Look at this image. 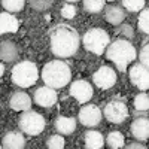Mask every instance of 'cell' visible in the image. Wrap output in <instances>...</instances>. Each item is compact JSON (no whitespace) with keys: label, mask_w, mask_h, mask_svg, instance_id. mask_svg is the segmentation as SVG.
Segmentation results:
<instances>
[{"label":"cell","mask_w":149,"mask_h":149,"mask_svg":"<svg viewBox=\"0 0 149 149\" xmlns=\"http://www.w3.org/2000/svg\"><path fill=\"white\" fill-rule=\"evenodd\" d=\"M51 51L58 58H69L76 54L81 45L79 33L70 26L60 24L51 31Z\"/></svg>","instance_id":"6da1fadb"},{"label":"cell","mask_w":149,"mask_h":149,"mask_svg":"<svg viewBox=\"0 0 149 149\" xmlns=\"http://www.w3.org/2000/svg\"><path fill=\"white\" fill-rule=\"evenodd\" d=\"M106 57L112 63H115L118 70L125 72L128 64L137 58V51H136L134 45L127 39H116L107 46Z\"/></svg>","instance_id":"7a4b0ae2"},{"label":"cell","mask_w":149,"mask_h":149,"mask_svg":"<svg viewBox=\"0 0 149 149\" xmlns=\"http://www.w3.org/2000/svg\"><path fill=\"white\" fill-rule=\"evenodd\" d=\"M42 79L45 85L51 86L54 90H60L66 86L72 79V70L67 63L61 60L48 61L42 69Z\"/></svg>","instance_id":"3957f363"},{"label":"cell","mask_w":149,"mask_h":149,"mask_svg":"<svg viewBox=\"0 0 149 149\" xmlns=\"http://www.w3.org/2000/svg\"><path fill=\"white\" fill-rule=\"evenodd\" d=\"M10 78L17 86L29 88L33 84H36L37 78H39V70H37V66L33 61L26 60V61H21V63H17L12 67Z\"/></svg>","instance_id":"277c9868"},{"label":"cell","mask_w":149,"mask_h":149,"mask_svg":"<svg viewBox=\"0 0 149 149\" xmlns=\"http://www.w3.org/2000/svg\"><path fill=\"white\" fill-rule=\"evenodd\" d=\"M82 43L88 52L102 55L110 45V37L103 29H90L82 36Z\"/></svg>","instance_id":"5b68a950"},{"label":"cell","mask_w":149,"mask_h":149,"mask_svg":"<svg viewBox=\"0 0 149 149\" xmlns=\"http://www.w3.org/2000/svg\"><path fill=\"white\" fill-rule=\"evenodd\" d=\"M18 125L22 133H26L29 136H37L45 130L46 121L40 113L33 112V110H27V112H22L21 113V116L18 119Z\"/></svg>","instance_id":"8992f818"},{"label":"cell","mask_w":149,"mask_h":149,"mask_svg":"<svg viewBox=\"0 0 149 149\" xmlns=\"http://www.w3.org/2000/svg\"><path fill=\"white\" fill-rule=\"evenodd\" d=\"M104 118L112 124H122L128 118V107L124 102L119 100H112L104 106Z\"/></svg>","instance_id":"52a82bcc"},{"label":"cell","mask_w":149,"mask_h":149,"mask_svg":"<svg viewBox=\"0 0 149 149\" xmlns=\"http://www.w3.org/2000/svg\"><path fill=\"white\" fill-rule=\"evenodd\" d=\"M78 118H79L81 124L85 127H97L102 122L103 112L100 110L98 106L90 103V104H85L84 107H81Z\"/></svg>","instance_id":"ba28073f"},{"label":"cell","mask_w":149,"mask_h":149,"mask_svg":"<svg viewBox=\"0 0 149 149\" xmlns=\"http://www.w3.org/2000/svg\"><path fill=\"white\" fill-rule=\"evenodd\" d=\"M94 85L100 90H109L116 84V73L109 66H102L94 74H93Z\"/></svg>","instance_id":"9c48e42d"},{"label":"cell","mask_w":149,"mask_h":149,"mask_svg":"<svg viewBox=\"0 0 149 149\" xmlns=\"http://www.w3.org/2000/svg\"><path fill=\"white\" fill-rule=\"evenodd\" d=\"M128 74H130L131 84L136 86V88H139L140 91L149 90V69L146 66H143L142 63L134 64L130 69Z\"/></svg>","instance_id":"30bf717a"},{"label":"cell","mask_w":149,"mask_h":149,"mask_svg":"<svg viewBox=\"0 0 149 149\" xmlns=\"http://www.w3.org/2000/svg\"><path fill=\"white\" fill-rule=\"evenodd\" d=\"M70 95L76 98L79 103H88L94 95V91H93V86H91L90 82H86L84 79H79V81L72 82Z\"/></svg>","instance_id":"8fae6325"},{"label":"cell","mask_w":149,"mask_h":149,"mask_svg":"<svg viewBox=\"0 0 149 149\" xmlns=\"http://www.w3.org/2000/svg\"><path fill=\"white\" fill-rule=\"evenodd\" d=\"M33 100L36 104H39L42 107H51L57 103V90L51 88V86H40L34 91Z\"/></svg>","instance_id":"7c38bea8"},{"label":"cell","mask_w":149,"mask_h":149,"mask_svg":"<svg viewBox=\"0 0 149 149\" xmlns=\"http://www.w3.org/2000/svg\"><path fill=\"white\" fill-rule=\"evenodd\" d=\"M9 106L10 109L18 110V112H27L31 107V98L27 93L24 91H15L9 98Z\"/></svg>","instance_id":"4fadbf2b"},{"label":"cell","mask_w":149,"mask_h":149,"mask_svg":"<svg viewBox=\"0 0 149 149\" xmlns=\"http://www.w3.org/2000/svg\"><path fill=\"white\" fill-rule=\"evenodd\" d=\"M131 134L134 136V139H137L140 142L149 139V119L145 116L136 118L131 122Z\"/></svg>","instance_id":"5bb4252c"},{"label":"cell","mask_w":149,"mask_h":149,"mask_svg":"<svg viewBox=\"0 0 149 149\" xmlns=\"http://www.w3.org/2000/svg\"><path fill=\"white\" fill-rule=\"evenodd\" d=\"M3 149H24L26 148V139L19 131H8L2 140Z\"/></svg>","instance_id":"9a60e30c"},{"label":"cell","mask_w":149,"mask_h":149,"mask_svg":"<svg viewBox=\"0 0 149 149\" xmlns=\"http://www.w3.org/2000/svg\"><path fill=\"white\" fill-rule=\"evenodd\" d=\"M125 10H124L121 6L116 5H109L104 8V19L112 24V26H119L122 24V21L125 19Z\"/></svg>","instance_id":"2e32d148"},{"label":"cell","mask_w":149,"mask_h":149,"mask_svg":"<svg viewBox=\"0 0 149 149\" xmlns=\"http://www.w3.org/2000/svg\"><path fill=\"white\" fill-rule=\"evenodd\" d=\"M0 57L5 63H12L18 58V48L12 40H2L0 45Z\"/></svg>","instance_id":"e0dca14e"},{"label":"cell","mask_w":149,"mask_h":149,"mask_svg":"<svg viewBox=\"0 0 149 149\" xmlns=\"http://www.w3.org/2000/svg\"><path fill=\"white\" fill-rule=\"evenodd\" d=\"M0 31H2V34H6V33H17L18 31V19L10 15L9 12H2L0 14Z\"/></svg>","instance_id":"ac0fdd59"},{"label":"cell","mask_w":149,"mask_h":149,"mask_svg":"<svg viewBox=\"0 0 149 149\" xmlns=\"http://www.w3.org/2000/svg\"><path fill=\"white\" fill-rule=\"evenodd\" d=\"M54 127H55L57 133H60V134H72L76 130V119L69 118V116H58L55 119Z\"/></svg>","instance_id":"d6986e66"},{"label":"cell","mask_w":149,"mask_h":149,"mask_svg":"<svg viewBox=\"0 0 149 149\" xmlns=\"http://www.w3.org/2000/svg\"><path fill=\"white\" fill-rule=\"evenodd\" d=\"M104 145V139L102 133H98L95 130H90L85 133V148L86 149H102Z\"/></svg>","instance_id":"ffe728a7"},{"label":"cell","mask_w":149,"mask_h":149,"mask_svg":"<svg viewBox=\"0 0 149 149\" xmlns=\"http://www.w3.org/2000/svg\"><path fill=\"white\" fill-rule=\"evenodd\" d=\"M106 143L110 149H119L124 146V143H125V139H124V136L122 133L119 131H110L107 134V137H106Z\"/></svg>","instance_id":"44dd1931"},{"label":"cell","mask_w":149,"mask_h":149,"mask_svg":"<svg viewBox=\"0 0 149 149\" xmlns=\"http://www.w3.org/2000/svg\"><path fill=\"white\" fill-rule=\"evenodd\" d=\"M106 0H84V8L90 14H98L100 10H103Z\"/></svg>","instance_id":"7402d4cb"},{"label":"cell","mask_w":149,"mask_h":149,"mask_svg":"<svg viewBox=\"0 0 149 149\" xmlns=\"http://www.w3.org/2000/svg\"><path fill=\"white\" fill-rule=\"evenodd\" d=\"M0 2L8 12H19L26 5V0H0Z\"/></svg>","instance_id":"603a6c76"},{"label":"cell","mask_w":149,"mask_h":149,"mask_svg":"<svg viewBox=\"0 0 149 149\" xmlns=\"http://www.w3.org/2000/svg\"><path fill=\"white\" fill-rule=\"evenodd\" d=\"M134 107L136 110H149V95L146 93H140L134 97Z\"/></svg>","instance_id":"cb8c5ba5"},{"label":"cell","mask_w":149,"mask_h":149,"mask_svg":"<svg viewBox=\"0 0 149 149\" xmlns=\"http://www.w3.org/2000/svg\"><path fill=\"white\" fill-rule=\"evenodd\" d=\"M137 26L140 29V31L149 34V8L148 9H143L139 15V19H137Z\"/></svg>","instance_id":"d4e9b609"},{"label":"cell","mask_w":149,"mask_h":149,"mask_svg":"<svg viewBox=\"0 0 149 149\" xmlns=\"http://www.w3.org/2000/svg\"><path fill=\"white\" fill-rule=\"evenodd\" d=\"M48 149H63L64 148V139L61 134H54L46 140Z\"/></svg>","instance_id":"484cf974"},{"label":"cell","mask_w":149,"mask_h":149,"mask_svg":"<svg viewBox=\"0 0 149 149\" xmlns=\"http://www.w3.org/2000/svg\"><path fill=\"white\" fill-rule=\"evenodd\" d=\"M122 5L130 12H139L145 6V0H122Z\"/></svg>","instance_id":"4316f807"},{"label":"cell","mask_w":149,"mask_h":149,"mask_svg":"<svg viewBox=\"0 0 149 149\" xmlns=\"http://www.w3.org/2000/svg\"><path fill=\"white\" fill-rule=\"evenodd\" d=\"M29 3L34 10H46L52 6L54 0H29Z\"/></svg>","instance_id":"83f0119b"},{"label":"cell","mask_w":149,"mask_h":149,"mask_svg":"<svg viewBox=\"0 0 149 149\" xmlns=\"http://www.w3.org/2000/svg\"><path fill=\"white\" fill-rule=\"evenodd\" d=\"M61 15L66 19H73L74 15H76V8L70 3H66L63 8H61Z\"/></svg>","instance_id":"f1b7e54d"},{"label":"cell","mask_w":149,"mask_h":149,"mask_svg":"<svg viewBox=\"0 0 149 149\" xmlns=\"http://www.w3.org/2000/svg\"><path fill=\"white\" fill-rule=\"evenodd\" d=\"M139 60L143 66H146L149 69V43H146L142 49H140V54H139Z\"/></svg>","instance_id":"f546056e"},{"label":"cell","mask_w":149,"mask_h":149,"mask_svg":"<svg viewBox=\"0 0 149 149\" xmlns=\"http://www.w3.org/2000/svg\"><path fill=\"white\" fill-rule=\"evenodd\" d=\"M118 31L125 37V39H131V37L134 36V31H133V27L130 26V24H122V26L118 29Z\"/></svg>","instance_id":"4dcf8cb0"},{"label":"cell","mask_w":149,"mask_h":149,"mask_svg":"<svg viewBox=\"0 0 149 149\" xmlns=\"http://www.w3.org/2000/svg\"><path fill=\"white\" fill-rule=\"evenodd\" d=\"M125 149H148V148L143 146V145H140V143H130Z\"/></svg>","instance_id":"1f68e13d"},{"label":"cell","mask_w":149,"mask_h":149,"mask_svg":"<svg viewBox=\"0 0 149 149\" xmlns=\"http://www.w3.org/2000/svg\"><path fill=\"white\" fill-rule=\"evenodd\" d=\"M3 73H5V66L0 64V74H3Z\"/></svg>","instance_id":"d6a6232c"},{"label":"cell","mask_w":149,"mask_h":149,"mask_svg":"<svg viewBox=\"0 0 149 149\" xmlns=\"http://www.w3.org/2000/svg\"><path fill=\"white\" fill-rule=\"evenodd\" d=\"M67 3H73V2H79V0H66Z\"/></svg>","instance_id":"836d02e7"},{"label":"cell","mask_w":149,"mask_h":149,"mask_svg":"<svg viewBox=\"0 0 149 149\" xmlns=\"http://www.w3.org/2000/svg\"><path fill=\"white\" fill-rule=\"evenodd\" d=\"M107 2H115V0H107Z\"/></svg>","instance_id":"e575fe53"}]
</instances>
